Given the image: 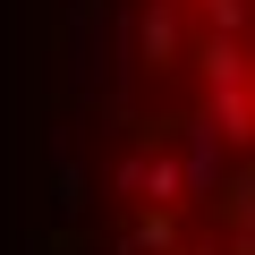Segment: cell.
<instances>
[{
    "mask_svg": "<svg viewBox=\"0 0 255 255\" xmlns=\"http://www.w3.org/2000/svg\"><path fill=\"white\" fill-rule=\"evenodd\" d=\"M136 34H145V60H153V68H179V60H187V0H153Z\"/></svg>",
    "mask_w": 255,
    "mask_h": 255,
    "instance_id": "cell-1",
    "label": "cell"
},
{
    "mask_svg": "<svg viewBox=\"0 0 255 255\" xmlns=\"http://www.w3.org/2000/svg\"><path fill=\"white\" fill-rule=\"evenodd\" d=\"M187 60L204 77V94L213 85H247V34H204V43H187Z\"/></svg>",
    "mask_w": 255,
    "mask_h": 255,
    "instance_id": "cell-2",
    "label": "cell"
},
{
    "mask_svg": "<svg viewBox=\"0 0 255 255\" xmlns=\"http://www.w3.org/2000/svg\"><path fill=\"white\" fill-rule=\"evenodd\" d=\"M170 247H179V213L170 204H145L128 221V255H170Z\"/></svg>",
    "mask_w": 255,
    "mask_h": 255,
    "instance_id": "cell-3",
    "label": "cell"
},
{
    "mask_svg": "<svg viewBox=\"0 0 255 255\" xmlns=\"http://www.w3.org/2000/svg\"><path fill=\"white\" fill-rule=\"evenodd\" d=\"M204 34H247V0H196Z\"/></svg>",
    "mask_w": 255,
    "mask_h": 255,
    "instance_id": "cell-4",
    "label": "cell"
},
{
    "mask_svg": "<svg viewBox=\"0 0 255 255\" xmlns=\"http://www.w3.org/2000/svg\"><path fill=\"white\" fill-rule=\"evenodd\" d=\"M179 255H213V247H204V238H196V247H179Z\"/></svg>",
    "mask_w": 255,
    "mask_h": 255,
    "instance_id": "cell-5",
    "label": "cell"
}]
</instances>
